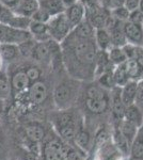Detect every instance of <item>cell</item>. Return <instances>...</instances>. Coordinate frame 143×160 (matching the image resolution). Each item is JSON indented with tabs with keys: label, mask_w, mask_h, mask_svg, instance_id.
<instances>
[{
	"label": "cell",
	"mask_w": 143,
	"mask_h": 160,
	"mask_svg": "<svg viewBox=\"0 0 143 160\" xmlns=\"http://www.w3.org/2000/svg\"><path fill=\"white\" fill-rule=\"evenodd\" d=\"M113 79H114V83L116 87L122 88L123 86H125L127 82L130 81L129 76L126 72L125 64H120V65L114 66L113 68Z\"/></svg>",
	"instance_id": "obj_30"
},
{
	"label": "cell",
	"mask_w": 143,
	"mask_h": 160,
	"mask_svg": "<svg viewBox=\"0 0 143 160\" xmlns=\"http://www.w3.org/2000/svg\"><path fill=\"white\" fill-rule=\"evenodd\" d=\"M35 43L36 42L33 40V38H30V40L26 41V42L22 43L20 45H18L20 57H22V58H25V59H31V56H32V51H33V48H34Z\"/></svg>",
	"instance_id": "obj_34"
},
{
	"label": "cell",
	"mask_w": 143,
	"mask_h": 160,
	"mask_svg": "<svg viewBox=\"0 0 143 160\" xmlns=\"http://www.w3.org/2000/svg\"><path fill=\"white\" fill-rule=\"evenodd\" d=\"M127 160H143V124L139 127L136 137L131 142Z\"/></svg>",
	"instance_id": "obj_19"
},
{
	"label": "cell",
	"mask_w": 143,
	"mask_h": 160,
	"mask_svg": "<svg viewBox=\"0 0 143 160\" xmlns=\"http://www.w3.org/2000/svg\"><path fill=\"white\" fill-rule=\"evenodd\" d=\"M72 34L75 35L78 38H84V40H94L95 28L93 25L85 18L80 24H78L76 27L73 28Z\"/></svg>",
	"instance_id": "obj_20"
},
{
	"label": "cell",
	"mask_w": 143,
	"mask_h": 160,
	"mask_svg": "<svg viewBox=\"0 0 143 160\" xmlns=\"http://www.w3.org/2000/svg\"><path fill=\"white\" fill-rule=\"evenodd\" d=\"M123 118L132 123L139 128L143 124V111L137 104L129 105L125 108Z\"/></svg>",
	"instance_id": "obj_23"
},
{
	"label": "cell",
	"mask_w": 143,
	"mask_h": 160,
	"mask_svg": "<svg viewBox=\"0 0 143 160\" xmlns=\"http://www.w3.org/2000/svg\"><path fill=\"white\" fill-rule=\"evenodd\" d=\"M105 1H106V3H105V6H106V4H107V2H108V0H105Z\"/></svg>",
	"instance_id": "obj_49"
},
{
	"label": "cell",
	"mask_w": 143,
	"mask_h": 160,
	"mask_svg": "<svg viewBox=\"0 0 143 160\" xmlns=\"http://www.w3.org/2000/svg\"><path fill=\"white\" fill-rule=\"evenodd\" d=\"M94 42L98 50L108 51L112 47L111 38L106 28H96L94 34Z\"/></svg>",
	"instance_id": "obj_24"
},
{
	"label": "cell",
	"mask_w": 143,
	"mask_h": 160,
	"mask_svg": "<svg viewBox=\"0 0 143 160\" xmlns=\"http://www.w3.org/2000/svg\"><path fill=\"white\" fill-rule=\"evenodd\" d=\"M129 14L130 12L126 9L125 7H119V8H114V9L110 10V16L113 19L118 20L121 22H125L129 18Z\"/></svg>",
	"instance_id": "obj_35"
},
{
	"label": "cell",
	"mask_w": 143,
	"mask_h": 160,
	"mask_svg": "<svg viewBox=\"0 0 143 160\" xmlns=\"http://www.w3.org/2000/svg\"><path fill=\"white\" fill-rule=\"evenodd\" d=\"M15 14L16 13L14 12V10L0 3V24L9 26L10 22H12L13 17L15 16Z\"/></svg>",
	"instance_id": "obj_37"
},
{
	"label": "cell",
	"mask_w": 143,
	"mask_h": 160,
	"mask_svg": "<svg viewBox=\"0 0 143 160\" xmlns=\"http://www.w3.org/2000/svg\"><path fill=\"white\" fill-rule=\"evenodd\" d=\"M51 124L57 136L74 148L76 132L84 125L82 118L78 113L74 112L72 108L66 110H58V112L51 115Z\"/></svg>",
	"instance_id": "obj_2"
},
{
	"label": "cell",
	"mask_w": 143,
	"mask_h": 160,
	"mask_svg": "<svg viewBox=\"0 0 143 160\" xmlns=\"http://www.w3.org/2000/svg\"><path fill=\"white\" fill-rule=\"evenodd\" d=\"M62 63L73 79H94L97 47L94 40L78 38L71 34L61 43Z\"/></svg>",
	"instance_id": "obj_1"
},
{
	"label": "cell",
	"mask_w": 143,
	"mask_h": 160,
	"mask_svg": "<svg viewBox=\"0 0 143 160\" xmlns=\"http://www.w3.org/2000/svg\"><path fill=\"white\" fill-rule=\"evenodd\" d=\"M24 96L29 105L32 106H40L46 102L48 97V88L45 82L38 80L30 84L28 90L24 94L19 95L18 97Z\"/></svg>",
	"instance_id": "obj_9"
},
{
	"label": "cell",
	"mask_w": 143,
	"mask_h": 160,
	"mask_svg": "<svg viewBox=\"0 0 143 160\" xmlns=\"http://www.w3.org/2000/svg\"><path fill=\"white\" fill-rule=\"evenodd\" d=\"M31 19L35 20V22H45V24H47L48 20L50 19V16H49V15L45 11H43L42 9H40V8H38V10L34 13V14H33V16L31 17Z\"/></svg>",
	"instance_id": "obj_39"
},
{
	"label": "cell",
	"mask_w": 143,
	"mask_h": 160,
	"mask_svg": "<svg viewBox=\"0 0 143 160\" xmlns=\"http://www.w3.org/2000/svg\"><path fill=\"white\" fill-rule=\"evenodd\" d=\"M42 160H75L78 159V153L73 146L65 143L58 136L46 137L41 144Z\"/></svg>",
	"instance_id": "obj_3"
},
{
	"label": "cell",
	"mask_w": 143,
	"mask_h": 160,
	"mask_svg": "<svg viewBox=\"0 0 143 160\" xmlns=\"http://www.w3.org/2000/svg\"><path fill=\"white\" fill-rule=\"evenodd\" d=\"M143 111V80L138 81L137 86V97H136V102Z\"/></svg>",
	"instance_id": "obj_41"
},
{
	"label": "cell",
	"mask_w": 143,
	"mask_h": 160,
	"mask_svg": "<svg viewBox=\"0 0 143 160\" xmlns=\"http://www.w3.org/2000/svg\"><path fill=\"white\" fill-rule=\"evenodd\" d=\"M140 1H141V0H125L124 7H125L129 12L135 11V10L139 9Z\"/></svg>",
	"instance_id": "obj_42"
},
{
	"label": "cell",
	"mask_w": 143,
	"mask_h": 160,
	"mask_svg": "<svg viewBox=\"0 0 143 160\" xmlns=\"http://www.w3.org/2000/svg\"><path fill=\"white\" fill-rule=\"evenodd\" d=\"M108 90L100 84L90 86L85 89L82 104L84 110L92 115H101L110 109V94Z\"/></svg>",
	"instance_id": "obj_4"
},
{
	"label": "cell",
	"mask_w": 143,
	"mask_h": 160,
	"mask_svg": "<svg viewBox=\"0 0 143 160\" xmlns=\"http://www.w3.org/2000/svg\"><path fill=\"white\" fill-rule=\"evenodd\" d=\"M38 4L40 9L45 11L50 17L64 13L66 9L62 0H38Z\"/></svg>",
	"instance_id": "obj_21"
},
{
	"label": "cell",
	"mask_w": 143,
	"mask_h": 160,
	"mask_svg": "<svg viewBox=\"0 0 143 160\" xmlns=\"http://www.w3.org/2000/svg\"><path fill=\"white\" fill-rule=\"evenodd\" d=\"M123 30L126 42L137 46H143V26L131 22H123Z\"/></svg>",
	"instance_id": "obj_13"
},
{
	"label": "cell",
	"mask_w": 143,
	"mask_h": 160,
	"mask_svg": "<svg viewBox=\"0 0 143 160\" xmlns=\"http://www.w3.org/2000/svg\"><path fill=\"white\" fill-rule=\"evenodd\" d=\"M85 13H87L85 4L81 0H77L74 4L67 7L64 11V14L73 28H75L78 24L85 19Z\"/></svg>",
	"instance_id": "obj_14"
},
{
	"label": "cell",
	"mask_w": 143,
	"mask_h": 160,
	"mask_svg": "<svg viewBox=\"0 0 143 160\" xmlns=\"http://www.w3.org/2000/svg\"><path fill=\"white\" fill-rule=\"evenodd\" d=\"M79 96V86L76 81L64 80L54 87L53 100L58 110H66L77 102Z\"/></svg>",
	"instance_id": "obj_5"
},
{
	"label": "cell",
	"mask_w": 143,
	"mask_h": 160,
	"mask_svg": "<svg viewBox=\"0 0 143 160\" xmlns=\"http://www.w3.org/2000/svg\"><path fill=\"white\" fill-rule=\"evenodd\" d=\"M25 71H26V73H27L28 78L30 79L31 83L40 80L41 76H42V71H41L38 66H33V65L29 66V68H27V69H25Z\"/></svg>",
	"instance_id": "obj_38"
},
{
	"label": "cell",
	"mask_w": 143,
	"mask_h": 160,
	"mask_svg": "<svg viewBox=\"0 0 143 160\" xmlns=\"http://www.w3.org/2000/svg\"><path fill=\"white\" fill-rule=\"evenodd\" d=\"M124 64L129 79L137 82L143 80V56L138 59H127Z\"/></svg>",
	"instance_id": "obj_18"
},
{
	"label": "cell",
	"mask_w": 143,
	"mask_h": 160,
	"mask_svg": "<svg viewBox=\"0 0 143 160\" xmlns=\"http://www.w3.org/2000/svg\"><path fill=\"white\" fill-rule=\"evenodd\" d=\"M0 55L7 65H11L12 63L17 61V59L22 58L18 46L13 44H0Z\"/></svg>",
	"instance_id": "obj_22"
},
{
	"label": "cell",
	"mask_w": 143,
	"mask_h": 160,
	"mask_svg": "<svg viewBox=\"0 0 143 160\" xmlns=\"http://www.w3.org/2000/svg\"><path fill=\"white\" fill-rule=\"evenodd\" d=\"M122 47H123L127 59H138L143 56V46H137L126 43Z\"/></svg>",
	"instance_id": "obj_33"
},
{
	"label": "cell",
	"mask_w": 143,
	"mask_h": 160,
	"mask_svg": "<svg viewBox=\"0 0 143 160\" xmlns=\"http://www.w3.org/2000/svg\"><path fill=\"white\" fill-rule=\"evenodd\" d=\"M125 105L121 98V88L115 87L110 91V110L113 123H119L124 118Z\"/></svg>",
	"instance_id": "obj_12"
},
{
	"label": "cell",
	"mask_w": 143,
	"mask_h": 160,
	"mask_svg": "<svg viewBox=\"0 0 143 160\" xmlns=\"http://www.w3.org/2000/svg\"><path fill=\"white\" fill-rule=\"evenodd\" d=\"M113 124H118L121 132L123 133V136L127 139V141L131 144V142L135 139V137H136L137 131H138L139 128H138L136 125H134L132 123L128 122V121H126V120H124V118L120 121L119 123H113Z\"/></svg>",
	"instance_id": "obj_28"
},
{
	"label": "cell",
	"mask_w": 143,
	"mask_h": 160,
	"mask_svg": "<svg viewBox=\"0 0 143 160\" xmlns=\"http://www.w3.org/2000/svg\"><path fill=\"white\" fill-rule=\"evenodd\" d=\"M38 8H40L38 0H20L14 12L18 15L31 18L33 14L38 10Z\"/></svg>",
	"instance_id": "obj_26"
},
{
	"label": "cell",
	"mask_w": 143,
	"mask_h": 160,
	"mask_svg": "<svg viewBox=\"0 0 143 160\" xmlns=\"http://www.w3.org/2000/svg\"><path fill=\"white\" fill-rule=\"evenodd\" d=\"M62 1H63V3H64V6H65V8H67V7L72 6V4H74L75 2L77 1V0H62Z\"/></svg>",
	"instance_id": "obj_46"
},
{
	"label": "cell",
	"mask_w": 143,
	"mask_h": 160,
	"mask_svg": "<svg viewBox=\"0 0 143 160\" xmlns=\"http://www.w3.org/2000/svg\"><path fill=\"white\" fill-rule=\"evenodd\" d=\"M128 22H135V24H141L143 22V12L140 9H137L135 11H131L129 14Z\"/></svg>",
	"instance_id": "obj_40"
},
{
	"label": "cell",
	"mask_w": 143,
	"mask_h": 160,
	"mask_svg": "<svg viewBox=\"0 0 143 160\" xmlns=\"http://www.w3.org/2000/svg\"><path fill=\"white\" fill-rule=\"evenodd\" d=\"M94 145V139L92 138L89 130L82 125L78 129L74 139V148L78 149L79 152H82L84 154H88L90 149Z\"/></svg>",
	"instance_id": "obj_15"
},
{
	"label": "cell",
	"mask_w": 143,
	"mask_h": 160,
	"mask_svg": "<svg viewBox=\"0 0 143 160\" xmlns=\"http://www.w3.org/2000/svg\"><path fill=\"white\" fill-rule=\"evenodd\" d=\"M4 107H6V102L0 99V120H1L2 114H3V112H4Z\"/></svg>",
	"instance_id": "obj_44"
},
{
	"label": "cell",
	"mask_w": 143,
	"mask_h": 160,
	"mask_svg": "<svg viewBox=\"0 0 143 160\" xmlns=\"http://www.w3.org/2000/svg\"><path fill=\"white\" fill-rule=\"evenodd\" d=\"M139 9L143 12V0H141V1H140V7H139Z\"/></svg>",
	"instance_id": "obj_47"
},
{
	"label": "cell",
	"mask_w": 143,
	"mask_h": 160,
	"mask_svg": "<svg viewBox=\"0 0 143 160\" xmlns=\"http://www.w3.org/2000/svg\"><path fill=\"white\" fill-rule=\"evenodd\" d=\"M49 34L51 40L56 41L57 43L61 44L65 38L71 34L73 27L69 24V19L64 13L51 16L47 22Z\"/></svg>",
	"instance_id": "obj_7"
},
{
	"label": "cell",
	"mask_w": 143,
	"mask_h": 160,
	"mask_svg": "<svg viewBox=\"0 0 143 160\" xmlns=\"http://www.w3.org/2000/svg\"><path fill=\"white\" fill-rule=\"evenodd\" d=\"M89 160H90V159H89Z\"/></svg>",
	"instance_id": "obj_50"
},
{
	"label": "cell",
	"mask_w": 143,
	"mask_h": 160,
	"mask_svg": "<svg viewBox=\"0 0 143 160\" xmlns=\"http://www.w3.org/2000/svg\"><path fill=\"white\" fill-rule=\"evenodd\" d=\"M6 66H7L6 62H4V60L2 59L1 55H0V72L3 71V69H6Z\"/></svg>",
	"instance_id": "obj_45"
},
{
	"label": "cell",
	"mask_w": 143,
	"mask_h": 160,
	"mask_svg": "<svg viewBox=\"0 0 143 160\" xmlns=\"http://www.w3.org/2000/svg\"><path fill=\"white\" fill-rule=\"evenodd\" d=\"M9 77H10V83H11L12 96L14 97H18L19 95L24 94L31 84V81L28 78L27 73H26L25 69L22 68L16 69L13 73L9 74Z\"/></svg>",
	"instance_id": "obj_10"
},
{
	"label": "cell",
	"mask_w": 143,
	"mask_h": 160,
	"mask_svg": "<svg viewBox=\"0 0 143 160\" xmlns=\"http://www.w3.org/2000/svg\"><path fill=\"white\" fill-rule=\"evenodd\" d=\"M11 153V145L8 132L0 126V160H9Z\"/></svg>",
	"instance_id": "obj_29"
},
{
	"label": "cell",
	"mask_w": 143,
	"mask_h": 160,
	"mask_svg": "<svg viewBox=\"0 0 143 160\" xmlns=\"http://www.w3.org/2000/svg\"><path fill=\"white\" fill-rule=\"evenodd\" d=\"M30 38H32L28 30L17 29L11 26L0 24V44H13L18 46Z\"/></svg>",
	"instance_id": "obj_8"
},
{
	"label": "cell",
	"mask_w": 143,
	"mask_h": 160,
	"mask_svg": "<svg viewBox=\"0 0 143 160\" xmlns=\"http://www.w3.org/2000/svg\"><path fill=\"white\" fill-rule=\"evenodd\" d=\"M31 22V18L26 16H22V15L15 14V16L13 17L12 22H10L9 26L14 28H17V29H22V30H28L29 29V26Z\"/></svg>",
	"instance_id": "obj_36"
},
{
	"label": "cell",
	"mask_w": 143,
	"mask_h": 160,
	"mask_svg": "<svg viewBox=\"0 0 143 160\" xmlns=\"http://www.w3.org/2000/svg\"><path fill=\"white\" fill-rule=\"evenodd\" d=\"M47 137V132L44 125L40 122H29L23 128V139L26 148L32 152L33 154L38 155L34 151V146L41 148V144Z\"/></svg>",
	"instance_id": "obj_6"
},
{
	"label": "cell",
	"mask_w": 143,
	"mask_h": 160,
	"mask_svg": "<svg viewBox=\"0 0 143 160\" xmlns=\"http://www.w3.org/2000/svg\"><path fill=\"white\" fill-rule=\"evenodd\" d=\"M111 140H112L114 146L123 156L124 160H127L129 157V151H130V143L123 136L120 130L118 124H113V128L111 130Z\"/></svg>",
	"instance_id": "obj_16"
},
{
	"label": "cell",
	"mask_w": 143,
	"mask_h": 160,
	"mask_svg": "<svg viewBox=\"0 0 143 160\" xmlns=\"http://www.w3.org/2000/svg\"><path fill=\"white\" fill-rule=\"evenodd\" d=\"M137 86H138L137 81L130 80L129 82H127L125 86L121 88V98L123 104L125 105V107L136 102Z\"/></svg>",
	"instance_id": "obj_25"
},
{
	"label": "cell",
	"mask_w": 143,
	"mask_h": 160,
	"mask_svg": "<svg viewBox=\"0 0 143 160\" xmlns=\"http://www.w3.org/2000/svg\"><path fill=\"white\" fill-rule=\"evenodd\" d=\"M28 31L30 32L31 38L38 43H45L51 40V37L49 34L48 26L45 22H35V20L31 19Z\"/></svg>",
	"instance_id": "obj_17"
},
{
	"label": "cell",
	"mask_w": 143,
	"mask_h": 160,
	"mask_svg": "<svg viewBox=\"0 0 143 160\" xmlns=\"http://www.w3.org/2000/svg\"><path fill=\"white\" fill-rule=\"evenodd\" d=\"M9 160H18V159H16V158H15V159H11V158H10Z\"/></svg>",
	"instance_id": "obj_48"
},
{
	"label": "cell",
	"mask_w": 143,
	"mask_h": 160,
	"mask_svg": "<svg viewBox=\"0 0 143 160\" xmlns=\"http://www.w3.org/2000/svg\"><path fill=\"white\" fill-rule=\"evenodd\" d=\"M113 69L112 71L106 72V73L100 75V76L96 78V82L98 84L104 88V89L108 90V91H111L113 88H115V83H114V79H113Z\"/></svg>",
	"instance_id": "obj_32"
},
{
	"label": "cell",
	"mask_w": 143,
	"mask_h": 160,
	"mask_svg": "<svg viewBox=\"0 0 143 160\" xmlns=\"http://www.w3.org/2000/svg\"><path fill=\"white\" fill-rule=\"evenodd\" d=\"M93 160H124L123 156L114 146L111 138L95 145V154Z\"/></svg>",
	"instance_id": "obj_11"
},
{
	"label": "cell",
	"mask_w": 143,
	"mask_h": 160,
	"mask_svg": "<svg viewBox=\"0 0 143 160\" xmlns=\"http://www.w3.org/2000/svg\"><path fill=\"white\" fill-rule=\"evenodd\" d=\"M11 96L12 90L11 83H10V77L6 68L0 72V99L6 102Z\"/></svg>",
	"instance_id": "obj_27"
},
{
	"label": "cell",
	"mask_w": 143,
	"mask_h": 160,
	"mask_svg": "<svg viewBox=\"0 0 143 160\" xmlns=\"http://www.w3.org/2000/svg\"><path fill=\"white\" fill-rule=\"evenodd\" d=\"M20 0H0V3H2L3 6H6L8 8L12 10H15L16 7L18 6Z\"/></svg>",
	"instance_id": "obj_43"
},
{
	"label": "cell",
	"mask_w": 143,
	"mask_h": 160,
	"mask_svg": "<svg viewBox=\"0 0 143 160\" xmlns=\"http://www.w3.org/2000/svg\"><path fill=\"white\" fill-rule=\"evenodd\" d=\"M108 57L109 60L114 66L120 65V64L125 63V61L127 60V57L124 52L123 47H119V46H112L108 51Z\"/></svg>",
	"instance_id": "obj_31"
}]
</instances>
